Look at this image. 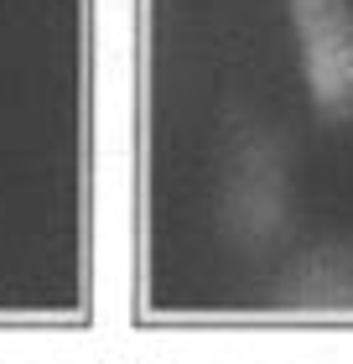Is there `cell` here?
Returning <instances> with one entry per match:
<instances>
[{
    "label": "cell",
    "instance_id": "6da1fadb",
    "mask_svg": "<svg viewBox=\"0 0 353 364\" xmlns=\"http://www.w3.org/2000/svg\"><path fill=\"white\" fill-rule=\"evenodd\" d=\"M291 26L301 47V73L317 109H353V6L348 0H291Z\"/></svg>",
    "mask_w": 353,
    "mask_h": 364
}]
</instances>
